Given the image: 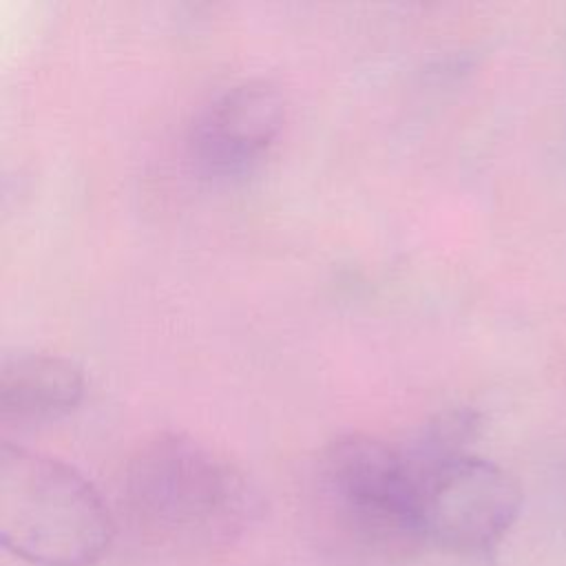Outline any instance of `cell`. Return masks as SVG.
<instances>
[{
	"label": "cell",
	"instance_id": "1",
	"mask_svg": "<svg viewBox=\"0 0 566 566\" xmlns=\"http://www.w3.org/2000/svg\"><path fill=\"white\" fill-rule=\"evenodd\" d=\"M122 500L133 526L172 551H208L239 537L256 491L223 453L186 433H157L124 467Z\"/></svg>",
	"mask_w": 566,
	"mask_h": 566
},
{
	"label": "cell",
	"instance_id": "2",
	"mask_svg": "<svg viewBox=\"0 0 566 566\" xmlns=\"http://www.w3.org/2000/svg\"><path fill=\"white\" fill-rule=\"evenodd\" d=\"M115 524L97 489L71 464L2 440L0 544L33 566H93Z\"/></svg>",
	"mask_w": 566,
	"mask_h": 566
},
{
	"label": "cell",
	"instance_id": "3",
	"mask_svg": "<svg viewBox=\"0 0 566 566\" xmlns=\"http://www.w3.org/2000/svg\"><path fill=\"white\" fill-rule=\"evenodd\" d=\"M325 504L340 531L378 557H407L427 544L420 473L405 447L369 433L332 440L318 460Z\"/></svg>",
	"mask_w": 566,
	"mask_h": 566
},
{
	"label": "cell",
	"instance_id": "4",
	"mask_svg": "<svg viewBox=\"0 0 566 566\" xmlns=\"http://www.w3.org/2000/svg\"><path fill=\"white\" fill-rule=\"evenodd\" d=\"M416 469L427 544L467 557L491 555L522 511L520 482L504 467L471 453Z\"/></svg>",
	"mask_w": 566,
	"mask_h": 566
},
{
	"label": "cell",
	"instance_id": "5",
	"mask_svg": "<svg viewBox=\"0 0 566 566\" xmlns=\"http://www.w3.org/2000/svg\"><path fill=\"white\" fill-rule=\"evenodd\" d=\"M283 119L285 99L272 82H239L197 113L188 133L190 159L208 177L245 175L274 146Z\"/></svg>",
	"mask_w": 566,
	"mask_h": 566
},
{
	"label": "cell",
	"instance_id": "6",
	"mask_svg": "<svg viewBox=\"0 0 566 566\" xmlns=\"http://www.w3.org/2000/svg\"><path fill=\"white\" fill-rule=\"evenodd\" d=\"M84 396L82 369L57 354L4 356L0 367V418L13 424H44L69 416Z\"/></svg>",
	"mask_w": 566,
	"mask_h": 566
}]
</instances>
